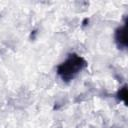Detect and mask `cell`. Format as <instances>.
<instances>
[{
    "instance_id": "1",
    "label": "cell",
    "mask_w": 128,
    "mask_h": 128,
    "mask_svg": "<svg viewBox=\"0 0 128 128\" xmlns=\"http://www.w3.org/2000/svg\"><path fill=\"white\" fill-rule=\"evenodd\" d=\"M87 66L88 63L84 57L75 52H71L66 56L64 61L57 65L56 73L63 82L69 83L74 80Z\"/></svg>"
},
{
    "instance_id": "2",
    "label": "cell",
    "mask_w": 128,
    "mask_h": 128,
    "mask_svg": "<svg viewBox=\"0 0 128 128\" xmlns=\"http://www.w3.org/2000/svg\"><path fill=\"white\" fill-rule=\"evenodd\" d=\"M114 40L118 49L125 50L127 48V22L119 26L114 33Z\"/></svg>"
},
{
    "instance_id": "3",
    "label": "cell",
    "mask_w": 128,
    "mask_h": 128,
    "mask_svg": "<svg viewBox=\"0 0 128 128\" xmlns=\"http://www.w3.org/2000/svg\"><path fill=\"white\" fill-rule=\"evenodd\" d=\"M126 96H127V86L126 85H123L118 91H117V94H116V97L119 101H123L124 103H126Z\"/></svg>"
}]
</instances>
